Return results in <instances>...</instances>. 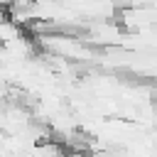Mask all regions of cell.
Segmentation results:
<instances>
[{"instance_id":"4","label":"cell","mask_w":157,"mask_h":157,"mask_svg":"<svg viewBox=\"0 0 157 157\" xmlns=\"http://www.w3.org/2000/svg\"><path fill=\"white\" fill-rule=\"evenodd\" d=\"M0 17H5V2L0 0Z\"/></svg>"},{"instance_id":"3","label":"cell","mask_w":157,"mask_h":157,"mask_svg":"<svg viewBox=\"0 0 157 157\" xmlns=\"http://www.w3.org/2000/svg\"><path fill=\"white\" fill-rule=\"evenodd\" d=\"M17 37H22V27L10 17H0V44H7Z\"/></svg>"},{"instance_id":"1","label":"cell","mask_w":157,"mask_h":157,"mask_svg":"<svg viewBox=\"0 0 157 157\" xmlns=\"http://www.w3.org/2000/svg\"><path fill=\"white\" fill-rule=\"evenodd\" d=\"M42 42V49L49 52V54H56V56H64L69 61H83V59H91V47L86 44V39H78V37H66V34H44L39 37Z\"/></svg>"},{"instance_id":"2","label":"cell","mask_w":157,"mask_h":157,"mask_svg":"<svg viewBox=\"0 0 157 157\" xmlns=\"http://www.w3.org/2000/svg\"><path fill=\"white\" fill-rule=\"evenodd\" d=\"M125 39L123 27L108 20H96L91 25H86V42H96V44H120Z\"/></svg>"}]
</instances>
